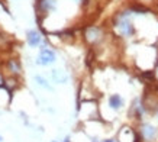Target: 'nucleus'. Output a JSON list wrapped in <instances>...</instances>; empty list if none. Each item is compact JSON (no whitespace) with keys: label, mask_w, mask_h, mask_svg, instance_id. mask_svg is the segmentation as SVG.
Listing matches in <instances>:
<instances>
[{"label":"nucleus","mask_w":158,"mask_h":142,"mask_svg":"<svg viewBox=\"0 0 158 142\" xmlns=\"http://www.w3.org/2000/svg\"><path fill=\"white\" fill-rule=\"evenodd\" d=\"M55 61V52L49 48H42L41 52H39V57L36 60V64L39 65H49Z\"/></svg>","instance_id":"1"},{"label":"nucleus","mask_w":158,"mask_h":142,"mask_svg":"<svg viewBox=\"0 0 158 142\" xmlns=\"http://www.w3.org/2000/svg\"><path fill=\"white\" fill-rule=\"evenodd\" d=\"M116 26H118V31H119L123 36H129V35L134 33V26H132L131 20L128 19L126 16H122L119 20V23L116 25Z\"/></svg>","instance_id":"2"},{"label":"nucleus","mask_w":158,"mask_h":142,"mask_svg":"<svg viewBox=\"0 0 158 142\" xmlns=\"http://www.w3.org/2000/svg\"><path fill=\"white\" fill-rule=\"evenodd\" d=\"M142 136L147 139V141H152V139H155V136H157V129L154 128L152 125H148V123H145V125H142Z\"/></svg>","instance_id":"3"},{"label":"nucleus","mask_w":158,"mask_h":142,"mask_svg":"<svg viewBox=\"0 0 158 142\" xmlns=\"http://www.w3.org/2000/svg\"><path fill=\"white\" fill-rule=\"evenodd\" d=\"M41 41H42V38H41L39 32H36V31H29L28 32V44L31 47H38Z\"/></svg>","instance_id":"4"},{"label":"nucleus","mask_w":158,"mask_h":142,"mask_svg":"<svg viewBox=\"0 0 158 142\" xmlns=\"http://www.w3.org/2000/svg\"><path fill=\"white\" fill-rule=\"evenodd\" d=\"M52 80L55 83H60V84H65L68 81V76L67 73H64V71H60V70H52Z\"/></svg>","instance_id":"5"},{"label":"nucleus","mask_w":158,"mask_h":142,"mask_svg":"<svg viewBox=\"0 0 158 142\" xmlns=\"http://www.w3.org/2000/svg\"><path fill=\"white\" fill-rule=\"evenodd\" d=\"M122 104H123V102H122V99H120V96L113 94V96H110L109 97V106L112 107V109H115V110L120 109Z\"/></svg>","instance_id":"6"},{"label":"nucleus","mask_w":158,"mask_h":142,"mask_svg":"<svg viewBox=\"0 0 158 142\" xmlns=\"http://www.w3.org/2000/svg\"><path fill=\"white\" fill-rule=\"evenodd\" d=\"M35 81H36V83H38V84L41 86V87H44V89L52 90V87H51V86H49L48 83H47V80H45V78H42L41 76H35Z\"/></svg>","instance_id":"7"},{"label":"nucleus","mask_w":158,"mask_h":142,"mask_svg":"<svg viewBox=\"0 0 158 142\" xmlns=\"http://www.w3.org/2000/svg\"><path fill=\"white\" fill-rule=\"evenodd\" d=\"M105 142H113V141H112V139H109V141H105Z\"/></svg>","instance_id":"8"}]
</instances>
